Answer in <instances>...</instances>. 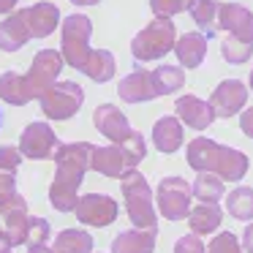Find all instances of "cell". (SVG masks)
<instances>
[{
  "label": "cell",
  "mask_w": 253,
  "mask_h": 253,
  "mask_svg": "<svg viewBox=\"0 0 253 253\" xmlns=\"http://www.w3.org/2000/svg\"><path fill=\"white\" fill-rule=\"evenodd\" d=\"M63 63H66L63 55L55 49L36 52L33 66H30L28 74H17V71L0 74V101H6L11 106H25L30 101L41 98L57 82Z\"/></svg>",
  "instance_id": "6da1fadb"
},
{
  "label": "cell",
  "mask_w": 253,
  "mask_h": 253,
  "mask_svg": "<svg viewBox=\"0 0 253 253\" xmlns=\"http://www.w3.org/2000/svg\"><path fill=\"white\" fill-rule=\"evenodd\" d=\"M90 142H68L60 144L55 153V180L49 185V204L57 212H74L79 202V185L84 180V171L90 169Z\"/></svg>",
  "instance_id": "7a4b0ae2"
},
{
  "label": "cell",
  "mask_w": 253,
  "mask_h": 253,
  "mask_svg": "<svg viewBox=\"0 0 253 253\" xmlns=\"http://www.w3.org/2000/svg\"><path fill=\"white\" fill-rule=\"evenodd\" d=\"M185 158L193 171H212V174L223 177L226 182H240L248 174V166H251L245 153L218 144L207 136H196L193 142H188Z\"/></svg>",
  "instance_id": "3957f363"
},
{
  "label": "cell",
  "mask_w": 253,
  "mask_h": 253,
  "mask_svg": "<svg viewBox=\"0 0 253 253\" xmlns=\"http://www.w3.org/2000/svg\"><path fill=\"white\" fill-rule=\"evenodd\" d=\"M93 126L98 128L112 144H120V147H126L131 155H136L139 161H144L147 144H144L142 133L128 126V117L123 115L115 104H101L93 115Z\"/></svg>",
  "instance_id": "277c9868"
},
{
  "label": "cell",
  "mask_w": 253,
  "mask_h": 253,
  "mask_svg": "<svg viewBox=\"0 0 253 253\" xmlns=\"http://www.w3.org/2000/svg\"><path fill=\"white\" fill-rule=\"evenodd\" d=\"M177 44V30L174 22L164 17H155L144 30H139L131 41V55L136 63H153L166 57Z\"/></svg>",
  "instance_id": "5b68a950"
},
{
  "label": "cell",
  "mask_w": 253,
  "mask_h": 253,
  "mask_svg": "<svg viewBox=\"0 0 253 253\" xmlns=\"http://www.w3.org/2000/svg\"><path fill=\"white\" fill-rule=\"evenodd\" d=\"M123 199H126L128 218H131V223L136 226V229H153V231L158 229L150 182H147V177L139 174L136 169L123 177Z\"/></svg>",
  "instance_id": "8992f818"
},
{
  "label": "cell",
  "mask_w": 253,
  "mask_h": 253,
  "mask_svg": "<svg viewBox=\"0 0 253 253\" xmlns=\"http://www.w3.org/2000/svg\"><path fill=\"white\" fill-rule=\"evenodd\" d=\"M63 30V44H60V55L66 60V66L82 71L84 63L90 57V36H93V22L84 14H71L63 19L60 25Z\"/></svg>",
  "instance_id": "52a82bcc"
},
{
  "label": "cell",
  "mask_w": 253,
  "mask_h": 253,
  "mask_svg": "<svg viewBox=\"0 0 253 253\" xmlns=\"http://www.w3.org/2000/svg\"><path fill=\"white\" fill-rule=\"evenodd\" d=\"M39 104L49 120H71L84 104V90L77 82H55L39 98Z\"/></svg>",
  "instance_id": "ba28073f"
},
{
  "label": "cell",
  "mask_w": 253,
  "mask_h": 253,
  "mask_svg": "<svg viewBox=\"0 0 253 253\" xmlns=\"http://www.w3.org/2000/svg\"><path fill=\"white\" fill-rule=\"evenodd\" d=\"M191 199H193V185L182 177H164L155 191V202L166 220H182L191 212Z\"/></svg>",
  "instance_id": "9c48e42d"
},
{
  "label": "cell",
  "mask_w": 253,
  "mask_h": 253,
  "mask_svg": "<svg viewBox=\"0 0 253 253\" xmlns=\"http://www.w3.org/2000/svg\"><path fill=\"white\" fill-rule=\"evenodd\" d=\"M142 161L136 155H131L126 147H120V144H106V147H95L93 144V153H90V169L104 177H115V180H123Z\"/></svg>",
  "instance_id": "30bf717a"
},
{
  "label": "cell",
  "mask_w": 253,
  "mask_h": 253,
  "mask_svg": "<svg viewBox=\"0 0 253 253\" xmlns=\"http://www.w3.org/2000/svg\"><path fill=\"white\" fill-rule=\"evenodd\" d=\"M117 212H120L117 202L112 196H106V193H84V196H79L77 207H74V215L79 218V223L95 226V229L115 223Z\"/></svg>",
  "instance_id": "8fae6325"
},
{
  "label": "cell",
  "mask_w": 253,
  "mask_h": 253,
  "mask_svg": "<svg viewBox=\"0 0 253 253\" xmlns=\"http://www.w3.org/2000/svg\"><path fill=\"white\" fill-rule=\"evenodd\" d=\"M57 147H60L57 133L52 131V126H46V123H30L22 131V136H19V150H22V155L30 161L55 158Z\"/></svg>",
  "instance_id": "7c38bea8"
},
{
  "label": "cell",
  "mask_w": 253,
  "mask_h": 253,
  "mask_svg": "<svg viewBox=\"0 0 253 253\" xmlns=\"http://www.w3.org/2000/svg\"><path fill=\"white\" fill-rule=\"evenodd\" d=\"M210 104H212L215 115L223 117V120L240 115V112L245 109V104H248V87H245V82H240V79H223V82L212 90Z\"/></svg>",
  "instance_id": "4fadbf2b"
},
{
  "label": "cell",
  "mask_w": 253,
  "mask_h": 253,
  "mask_svg": "<svg viewBox=\"0 0 253 253\" xmlns=\"http://www.w3.org/2000/svg\"><path fill=\"white\" fill-rule=\"evenodd\" d=\"M22 19H25V25H28L30 39H46V36H52L57 30V25H63L60 8H57L55 3H49V0L22 8Z\"/></svg>",
  "instance_id": "5bb4252c"
},
{
  "label": "cell",
  "mask_w": 253,
  "mask_h": 253,
  "mask_svg": "<svg viewBox=\"0 0 253 253\" xmlns=\"http://www.w3.org/2000/svg\"><path fill=\"white\" fill-rule=\"evenodd\" d=\"M117 95L126 104H144V101L158 98V90H155V82H153V71L136 68L128 77H123L120 84H117Z\"/></svg>",
  "instance_id": "9a60e30c"
},
{
  "label": "cell",
  "mask_w": 253,
  "mask_h": 253,
  "mask_svg": "<svg viewBox=\"0 0 253 253\" xmlns=\"http://www.w3.org/2000/svg\"><path fill=\"white\" fill-rule=\"evenodd\" d=\"M174 112H177V117H180L185 126L193 128V131H204V128H210L212 120L218 117L215 109H212V104L196 98V95H180V98L174 101Z\"/></svg>",
  "instance_id": "2e32d148"
},
{
  "label": "cell",
  "mask_w": 253,
  "mask_h": 253,
  "mask_svg": "<svg viewBox=\"0 0 253 253\" xmlns=\"http://www.w3.org/2000/svg\"><path fill=\"white\" fill-rule=\"evenodd\" d=\"M218 25L220 30H229L234 39L253 41V11H248L240 3H220Z\"/></svg>",
  "instance_id": "e0dca14e"
},
{
  "label": "cell",
  "mask_w": 253,
  "mask_h": 253,
  "mask_svg": "<svg viewBox=\"0 0 253 253\" xmlns=\"http://www.w3.org/2000/svg\"><path fill=\"white\" fill-rule=\"evenodd\" d=\"M28 41H30V33L22 19V8L6 14V19L0 22V52H19Z\"/></svg>",
  "instance_id": "ac0fdd59"
},
{
  "label": "cell",
  "mask_w": 253,
  "mask_h": 253,
  "mask_svg": "<svg viewBox=\"0 0 253 253\" xmlns=\"http://www.w3.org/2000/svg\"><path fill=\"white\" fill-rule=\"evenodd\" d=\"M182 139H185V131H182L180 117H161L153 126V144L161 150V153L171 155L182 147Z\"/></svg>",
  "instance_id": "d6986e66"
},
{
  "label": "cell",
  "mask_w": 253,
  "mask_h": 253,
  "mask_svg": "<svg viewBox=\"0 0 253 253\" xmlns=\"http://www.w3.org/2000/svg\"><path fill=\"white\" fill-rule=\"evenodd\" d=\"M174 55L182 68H199L207 57V39L204 33H182L174 44Z\"/></svg>",
  "instance_id": "ffe728a7"
},
{
  "label": "cell",
  "mask_w": 253,
  "mask_h": 253,
  "mask_svg": "<svg viewBox=\"0 0 253 253\" xmlns=\"http://www.w3.org/2000/svg\"><path fill=\"white\" fill-rule=\"evenodd\" d=\"M155 231L153 229H128L112 240V253H153Z\"/></svg>",
  "instance_id": "44dd1931"
},
{
  "label": "cell",
  "mask_w": 253,
  "mask_h": 253,
  "mask_svg": "<svg viewBox=\"0 0 253 253\" xmlns=\"http://www.w3.org/2000/svg\"><path fill=\"white\" fill-rule=\"evenodd\" d=\"M25 207H28V202L17 191V171L0 166V218L14 212V210H25Z\"/></svg>",
  "instance_id": "7402d4cb"
},
{
  "label": "cell",
  "mask_w": 253,
  "mask_h": 253,
  "mask_svg": "<svg viewBox=\"0 0 253 253\" xmlns=\"http://www.w3.org/2000/svg\"><path fill=\"white\" fill-rule=\"evenodd\" d=\"M115 68H117V60H115V55H112L109 49H95V52H90L82 74L87 79H93V82L104 84V82H109V79L115 77Z\"/></svg>",
  "instance_id": "603a6c76"
},
{
  "label": "cell",
  "mask_w": 253,
  "mask_h": 253,
  "mask_svg": "<svg viewBox=\"0 0 253 253\" xmlns=\"http://www.w3.org/2000/svg\"><path fill=\"white\" fill-rule=\"evenodd\" d=\"M220 220H223V212H220L218 204L202 202L199 207H193L188 212V226H191L193 234H210L220 226Z\"/></svg>",
  "instance_id": "cb8c5ba5"
},
{
  "label": "cell",
  "mask_w": 253,
  "mask_h": 253,
  "mask_svg": "<svg viewBox=\"0 0 253 253\" xmlns=\"http://www.w3.org/2000/svg\"><path fill=\"white\" fill-rule=\"evenodd\" d=\"M218 8H220L218 0H193L191 17H193V22L199 25V30L204 33V39L218 36V30H220V25H218Z\"/></svg>",
  "instance_id": "d4e9b609"
},
{
  "label": "cell",
  "mask_w": 253,
  "mask_h": 253,
  "mask_svg": "<svg viewBox=\"0 0 253 253\" xmlns=\"http://www.w3.org/2000/svg\"><path fill=\"white\" fill-rule=\"evenodd\" d=\"M226 188H223V177L212 174V171H199L196 182H193V196L199 202H207V204H218L223 199Z\"/></svg>",
  "instance_id": "484cf974"
},
{
  "label": "cell",
  "mask_w": 253,
  "mask_h": 253,
  "mask_svg": "<svg viewBox=\"0 0 253 253\" xmlns=\"http://www.w3.org/2000/svg\"><path fill=\"white\" fill-rule=\"evenodd\" d=\"M55 253H93V237L82 229H63L55 240Z\"/></svg>",
  "instance_id": "4316f807"
},
{
  "label": "cell",
  "mask_w": 253,
  "mask_h": 253,
  "mask_svg": "<svg viewBox=\"0 0 253 253\" xmlns=\"http://www.w3.org/2000/svg\"><path fill=\"white\" fill-rule=\"evenodd\" d=\"M153 82L158 95H171L185 84V71L180 66H158L153 71Z\"/></svg>",
  "instance_id": "83f0119b"
},
{
  "label": "cell",
  "mask_w": 253,
  "mask_h": 253,
  "mask_svg": "<svg viewBox=\"0 0 253 253\" xmlns=\"http://www.w3.org/2000/svg\"><path fill=\"white\" fill-rule=\"evenodd\" d=\"M226 210L237 220H251L253 218V188L240 185L226 196Z\"/></svg>",
  "instance_id": "f1b7e54d"
},
{
  "label": "cell",
  "mask_w": 253,
  "mask_h": 253,
  "mask_svg": "<svg viewBox=\"0 0 253 253\" xmlns=\"http://www.w3.org/2000/svg\"><path fill=\"white\" fill-rule=\"evenodd\" d=\"M220 55H223V60L231 63V66H242V63H248L253 55V41H242V39L229 36V39L220 44Z\"/></svg>",
  "instance_id": "f546056e"
},
{
  "label": "cell",
  "mask_w": 253,
  "mask_h": 253,
  "mask_svg": "<svg viewBox=\"0 0 253 253\" xmlns=\"http://www.w3.org/2000/svg\"><path fill=\"white\" fill-rule=\"evenodd\" d=\"M193 0H150V11L155 17H174V14H182V11H191Z\"/></svg>",
  "instance_id": "4dcf8cb0"
},
{
  "label": "cell",
  "mask_w": 253,
  "mask_h": 253,
  "mask_svg": "<svg viewBox=\"0 0 253 253\" xmlns=\"http://www.w3.org/2000/svg\"><path fill=\"white\" fill-rule=\"evenodd\" d=\"M207 253H242V245L231 231H220L215 240H210Z\"/></svg>",
  "instance_id": "1f68e13d"
},
{
  "label": "cell",
  "mask_w": 253,
  "mask_h": 253,
  "mask_svg": "<svg viewBox=\"0 0 253 253\" xmlns=\"http://www.w3.org/2000/svg\"><path fill=\"white\" fill-rule=\"evenodd\" d=\"M46 240H49V223H46V218H39V215H30L28 248H30V245H44Z\"/></svg>",
  "instance_id": "d6a6232c"
},
{
  "label": "cell",
  "mask_w": 253,
  "mask_h": 253,
  "mask_svg": "<svg viewBox=\"0 0 253 253\" xmlns=\"http://www.w3.org/2000/svg\"><path fill=\"white\" fill-rule=\"evenodd\" d=\"M174 253H207V251H204V242L199 240V234H185L177 240Z\"/></svg>",
  "instance_id": "836d02e7"
},
{
  "label": "cell",
  "mask_w": 253,
  "mask_h": 253,
  "mask_svg": "<svg viewBox=\"0 0 253 253\" xmlns=\"http://www.w3.org/2000/svg\"><path fill=\"white\" fill-rule=\"evenodd\" d=\"M240 128L248 139H253V106H248V109L240 112Z\"/></svg>",
  "instance_id": "e575fe53"
},
{
  "label": "cell",
  "mask_w": 253,
  "mask_h": 253,
  "mask_svg": "<svg viewBox=\"0 0 253 253\" xmlns=\"http://www.w3.org/2000/svg\"><path fill=\"white\" fill-rule=\"evenodd\" d=\"M242 251L253 253V223H248L245 231H242Z\"/></svg>",
  "instance_id": "d590c367"
},
{
  "label": "cell",
  "mask_w": 253,
  "mask_h": 253,
  "mask_svg": "<svg viewBox=\"0 0 253 253\" xmlns=\"http://www.w3.org/2000/svg\"><path fill=\"white\" fill-rule=\"evenodd\" d=\"M11 240H8V231L0 229V253H11Z\"/></svg>",
  "instance_id": "8d00e7d4"
},
{
  "label": "cell",
  "mask_w": 253,
  "mask_h": 253,
  "mask_svg": "<svg viewBox=\"0 0 253 253\" xmlns=\"http://www.w3.org/2000/svg\"><path fill=\"white\" fill-rule=\"evenodd\" d=\"M19 0H0V14H11Z\"/></svg>",
  "instance_id": "74e56055"
},
{
  "label": "cell",
  "mask_w": 253,
  "mask_h": 253,
  "mask_svg": "<svg viewBox=\"0 0 253 253\" xmlns=\"http://www.w3.org/2000/svg\"><path fill=\"white\" fill-rule=\"evenodd\" d=\"M28 253H55V248H49V245L44 242V245H30Z\"/></svg>",
  "instance_id": "f35d334b"
},
{
  "label": "cell",
  "mask_w": 253,
  "mask_h": 253,
  "mask_svg": "<svg viewBox=\"0 0 253 253\" xmlns=\"http://www.w3.org/2000/svg\"><path fill=\"white\" fill-rule=\"evenodd\" d=\"M74 6H95V3H101V0H71Z\"/></svg>",
  "instance_id": "ab89813d"
},
{
  "label": "cell",
  "mask_w": 253,
  "mask_h": 253,
  "mask_svg": "<svg viewBox=\"0 0 253 253\" xmlns=\"http://www.w3.org/2000/svg\"><path fill=\"white\" fill-rule=\"evenodd\" d=\"M251 90H253V71H251Z\"/></svg>",
  "instance_id": "60d3db41"
},
{
  "label": "cell",
  "mask_w": 253,
  "mask_h": 253,
  "mask_svg": "<svg viewBox=\"0 0 253 253\" xmlns=\"http://www.w3.org/2000/svg\"><path fill=\"white\" fill-rule=\"evenodd\" d=\"M0 123H3V109H0Z\"/></svg>",
  "instance_id": "b9f144b4"
}]
</instances>
